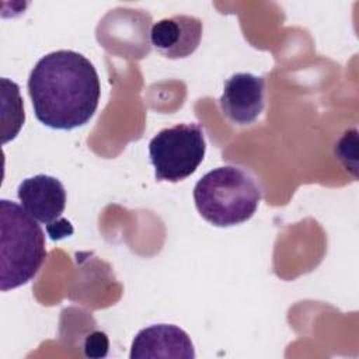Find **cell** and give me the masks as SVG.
I'll list each match as a JSON object with an SVG mask.
<instances>
[{
	"label": "cell",
	"instance_id": "9c48e42d",
	"mask_svg": "<svg viewBox=\"0 0 359 359\" xmlns=\"http://www.w3.org/2000/svg\"><path fill=\"white\" fill-rule=\"evenodd\" d=\"M84 352L91 358H104L108 352V338L104 332H93L84 342Z\"/></svg>",
	"mask_w": 359,
	"mask_h": 359
},
{
	"label": "cell",
	"instance_id": "5b68a950",
	"mask_svg": "<svg viewBox=\"0 0 359 359\" xmlns=\"http://www.w3.org/2000/svg\"><path fill=\"white\" fill-rule=\"evenodd\" d=\"M17 196L27 213L36 222L46 224L49 234L56 227L52 240H59L73 233L70 223L62 219L66 208V191L57 178L46 174L25 178L17 188Z\"/></svg>",
	"mask_w": 359,
	"mask_h": 359
},
{
	"label": "cell",
	"instance_id": "6da1fadb",
	"mask_svg": "<svg viewBox=\"0 0 359 359\" xmlns=\"http://www.w3.org/2000/svg\"><path fill=\"white\" fill-rule=\"evenodd\" d=\"M28 93L41 123L70 130L93 118L101 86L94 65L84 55L60 49L36 62L28 77Z\"/></svg>",
	"mask_w": 359,
	"mask_h": 359
},
{
	"label": "cell",
	"instance_id": "7a4b0ae2",
	"mask_svg": "<svg viewBox=\"0 0 359 359\" xmlns=\"http://www.w3.org/2000/svg\"><path fill=\"white\" fill-rule=\"evenodd\" d=\"M46 258L45 233L27 210L8 199L0 201V289L27 285Z\"/></svg>",
	"mask_w": 359,
	"mask_h": 359
},
{
	"label": "cell",
	"instance_id": "8992f818",
	"mask_svg": "<svg viewBox=\"0 0 359 359\" xmlns=\"http://www.w3.org/2000/svg\"><path fill=\"white\" fill-rule=\"evenodd\" d=\"M219 105L231 123H252L265 107V80L251 73L233 74L224 81Z\"/></svg>",
	"mask_w": 359,
	"mask_h": 359
},
{
	"label": "cell",
	"instance_id": "277c9868",
	"mask_svg": "<svg viewBox=\"0 0 359 359\" xmlns=\"http://www.w3.org/2000/svg\"><path fill=\"white\" fill-rule=\"evenodd\" d=\"M206 151L205 132L198 123H178L160 130L149 143L158 181L178 182L196 171Z\"/></svg>",
	"mask_w": 359,
	"mask_h": 359
},
{
	"label": "cell",
	"instance_id": "ba28073f",
	"mask_svg": "<svg viewBox=\"0 0 359 359\" xmlns=\"http://www.w3.org/2000/svg\"><path fill=\"white\" fill-rule=\"evenodd\" d=\"M129 358L194 359L195 351L189 335L182 328L172 324H154L136 334Z\"/></svg>",
	"mask_w": 359,
	"mask_h": 359
},
{
	"label": "cell",
	"instance_id": "52a82bcc",
	"mask_svg": "<svg viewBox=\"0 0 359 359\" xmlns=\"http://www.w3.org/2000/svg\"><path fill=\"white\" fill-rule=\"evenodd\" d=\"M203 24L194 15H172L157 21L150 31L154 49L168 59L191 56L199 46Z\"/></svg>",
	"mask_w": 359,
	"mask_h": 359
},
{
	"label": "cell",
	"instance_id": "3957f363",
	"mask_svg": "<svg viewBox=\"0 0 359 359\" xmlns=\"http://www.w3.org/2000/svg\"><path fill=\"white\" fill-rule=\"evenodd\" d=\"M261 198L262 192L254 177L236 165L213 168L194 188L199 215L217 227H230L251 219Z\"/></svg>",
	"mask_w": 359,
	"mask_h": 359
}]
</instances>
